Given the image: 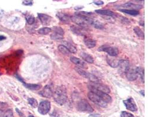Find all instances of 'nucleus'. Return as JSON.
Here are the masks:
<instances>
[{"mask_svg": "<svg viewBox=\"0 0 157 117\" xmlns=\"http://www.w3.org/2000/svg\"><path fill=\"white\" fill-rule=\"evenodd\" d=\"M52 96L54 97L55 102L59 106H63L68 99L67 90L64 86L57 87Z\"/></svg>", "mask_w": 157, "mask_h": 117, "instance_id": "1", "label": "nucleus"}, {"mask_svg": "<svg viewBox=\"0 0 157 117\" xmlns=\"http://www.w3.org/2000/svg\"><path fill=\"white\" fill-rule=\"evenodd\" d=\"M93 18L91 17H83V16H72L71 21L75 23L77 26L83 28H87L89 25H91L92 21Z\"/></svg>", "mask_w": 157, "mask_h": 117, "instance_id": "2", "label": "nucleus"}, {"mask_svg": "<svg viewBox=\"0 0 157 117\" xmlns=\"http://www.w3.org/2000/svg\"><path fill=\"white\" fill-rule=\"evenodd\" d=\"M99 52H104L108 54V56L112 57H116L119 54V50L117 48L110 46L107 45H104L100 47L98 49Z\"/></svg>", "mask_w": 157, "mask_h": 117, "instance_id": "3", "label": "nucleus"}, {"mask_svg": "<svg viewBox=\"0 0 157 117\" xmlns=\"http://www.w3.org/2000/svg\"><path fill=\"white\" fill-rule=\"evenodd\" d=\"M88 88L90 90L91 92L94 93L95 94H96L97 96H98L100 98H101L104 102L106 103H111L112 101V99L111 98V97L110 96H109L108 94H106L105 93H103L101 91H99L94 88H93V87L90 86L88 85Z\"/></svg>", "mask_w": 157, "mask_h": 117, "instance_id": "4", "label": "nucleus"}, {"mask_svg": "<svg viewBox=\"0 0 157 117\" xmlns=\"http://www.w3.org/2000/svg\"><path fill=\"white\" fill-rule=\"evenodd\" d=\"M77 109L81 112L87 113H91L94 111V109L92 108L90 104L85 100H82L78 103Z\"/></svg>", "mask_w": 157, "mask_h": 117, "instance_id": "5", "label": "nucleus"}, {"mask_svg": "<svg viewBox=\"0 0 157 117\" xmlns=\"http://www.w3.org/2000/svg\"><path fill=\"white\" fill-rule=\"evenodd\" d=\"M75 70L81 76L90 80L91 81H92V82H98V79L96 76H95L94 75H93V74H91V73H88L85 70H84L83 69L81 68L80 67H75Z\"/></svg>", "mask_w": 157, "mask_h": 117, "instance_id": "6", "label": "nucleus"}, {"mask_svg": "<svg viewBox=\"0 0 157 117\" xmlns=\"http://www.w3.org/2000/svg\"><path fill=\"white\" fill-rule=\"evenodd\" d=\"M88 97L92 102H93L94 103L96 104L97 105L101 107L105 108L107 107V103L104 102L98 96H97L96 94L91 91L88 93Z\"/></svg>", "mask_w": 157, "mask_h": 117, "instance_id": "7", "label": "nucleus"}, {"mask_svg": "<svg viewBox=\"0 0 157 117\" xmlns=\"http://www.w3.org/2000/svg\"><path fill=\"white\" fill-rule=\"evenodd\" d=\"M51 103L48 101H43L38 105V111L42 115L47 114L50 110Z\"/></svg>", "mask_w": 157, "mask_h": 117, "instance_id": "8", "label": "nucleus"}, {"mask_svg": "<svg viewBox=\"0 0 157 117\" xmlns=\"http://www.w3.org/2000/svg\"><path fill=\"white\" fill-rule=\"evenodd\" d=\"M89 86L93 87V88L101 91L103 93H105L106 94H108L111 92V90L109 89V88L106 86L105 84L98 83V82H92L91 81V83H90Z\"/></svg>", "mask_w": 157, "mask_h": 117, "instance_id": "9", "label": "nucleus"}, {"mask_svg": "<svg viewBox=\"0 0 157 117\" xmlns=\"http://www.w3.org/2000/svg\"><path fill=\"white\" fill-rule=\"evenodd\" d=\"M123 103L125 105L126 108L129 111L135 112L138 110L137 104L132 98H129L127 100H124Z\"/></svg>", "mask_w": 157, "mask_h": 117, "instance_id": "10", "label": "nucleus"}, {"mask_svg": "<svg viewBox=\"0 0 157 117\" xmlns=\"http://www.w3.org/2000/svg\"><path fill=\"white\" fill-rule=\"evenodd\" d=\"M125 76L127 78L131 81H135L137 79L138 75L137 74V72L135 71V69H134L133 68L131 67L130 66L128 68V69L125 72Z\"/></svg>", "mask_w": 157, "mask_h": 117, "instance_id": "11", "label": "nucleus"}, {"mask_svg": "<svg viewBox=\"0 0 157 117\" xmlns=\"http://www.w3.org/2000/svg\"><path fill=\"white\" fill-rule=\"evenodd\" d=\"M56 16L63 23L69 24L71 22V16L66 13L58 12L56 14Z\"/></svg>", "mask_w": 157, "mask_h": 117, "instance_id": "12", "label": "nucleus"}, {"mask_svg": "<svg viewBox=\"0 0 157 117\" xmlns=\"http://www.w3.org/2000/svg\"><path fill=\"white\" fill-rule=\"evenodd\" d=\"M53 91L52 90V87L50 85H47L44 87L43 90L40 92V94L44 97L46 98H51L53 96Z\"/></svg>", "mask_w": 157, "mask_h": 117, "instance_id": "13", "label": "nucleus"}, {"mask_svg": "<svg viewBox=\"0 0 157 117\" xmlns=\"http://www.w3.org/2000/svg\"><path fill=\"white\" fill-rule=\"evenodd\" d=\"M70 29L71 32L77 35V36H85L86 35V32L85 31L84 29L77 26V25H71L70 26Z\"/></svg>", "mask_w": 157, "mask_h": 117, "instance_id": "14", "label": "nucleus"}, {"mask_svg": "<svg viewBox=\"0 0 157 117\" xmlns=\"http://www.w3.org/2000/svg\"><path fill=\"white\" fill-rule=\"evenodd\" d=\"M121 7H123L125 9H130V10H136L137 9H140L143 8V6L138 5V4H135L132 2H127L124 4H122L121 5Z\"/></svg>", "mask_w": 157, "mask_h": 117, "instance_id": "15", "label": "nucleus"}, {"mask_svg": "<svg viewBox=\"0 0 157 117\" xmlns=\"http://www.w3.org/2000/svg\"><path fill=\"white\" fill-rule=\"evenodd\" d=\"M38 18L40 20V21L41 22V23L43 24V25H48L50 24L52 18L46 14H38Z\"/></svg>", "mask_w": 157, "mask_h": 117, "instance_id": "16", "label": "nucleus"}, {"mask_svg": "<svg viewBox=\"0 0 157 117\" xmlns=\"http://www.w3.org/2000/svg\"><path fill=\"white\" fill-rule=\"evenodd\" d=\"M119 61L120 59L116 58L115 57H112L108 55L106 56V61L108 64L113 68H116L118 67Z\"/></svg>", "mask_w": 157, "mask_h": 117, "instance_id": "17", "label": "nucleus"}, {"mask_svg": "<svg viewBox=\"0 0 157 117\" xmlns=\"http://www.w3.org/2000/svg\"><path fill=\"white\" fill-rule=\"evenodd\" d=\"M17 78H18V80H20L23 83V84L24 85V86L26 88H28L30 90H40L41 88V85L35 84H27L21 78H20V77L17 76Z\"/></svg>", "mask_w": 157, "mask_h": 117, "instance_id": "18", "label": "nucleus"}, {"mask_svg": "<svg viewBox=\"0 0 157 117\" xmlns=\"http://www.w3.org/2000/svg\"><path fill=\"white\" fill-rule=\"evenodd\" d=\"M70 60H71V61L72 63H74L75 64H76V65H77L78 66H80V67H81L82 68L87 67V65H86L85 63L83 60L80 59V58H77L75 57V56H71L70 58Z\"/></svg>", "mask_w": 157, "mask_h": 117, "instance_id": "19", "label": "nucleus"}, {"mask_svg": "<svg viewBox=\"0 0 157 117\" xmlns=\"http://www.w3.org/2000/svg\"><path fill=\"white\" fill-rule=\"evenodd\" d=\"M118 67H119V68H121V70L124 71V73L125 72V71L128 69V68L130 67V63L128 60H122V59H120L119 63V66Z\"/></svg>", "mask_w": 157, "mask_h": 117, "instance_id": "20", "label": "nucleus"}, {"mask_svg": "<svg viewBox=\"0 0 157 117\" xmlns=\"http://www.w3.org/2000/svg\"><path fill=\"white\" fill-rule=\"evenodd\" d=\"M95 12L97 14L108 16L109 17H113L115 15V14L112 11L109 9H97L95 11Z\"/></svg>", "mask_w": 157, "mask_h": 117, "instance_id": "21", "label": "nucleus"}, {"mask_svg": "<svg viewBox=\"0 0 157 117\" xmlns=\"http://www.w3.org/2000/svg\"><path fill=\"white\" fill-rule=\"evenodd\" d=\"M84 44L85 45V46L89 48V49H92L94 48L97 44V42L96 41L90 39V38H86L84 39Z\"/></svg>", "mask_w": 157, "mask_h": 117, "instance_id": "22", "label": "nucleus"}, {"mask_svg": "<svg viewBox=\"0 0 157 117\" xmlns=\"http://www.w3.org/2000/svg\"><path fill=\"white\" fill-rule=\"evenodd\" d=\"M62 45H64V46H65L67 48V49L69 51V52L71 54H75L77 51V49L76 48V47H75L72 44H71V43L67 42V41H64L62 42Z\"/></svg>", "mask_w": 157, "mask_h": 117, "instance_id": "23", "label": "nucleus"}, {"mask_svg": "<svg viewBox=\"0 0 157 117\" xmlns=\"http://www.w3.org/2000/svg\"><path fill=\"white\" fill-rule=\"evenodd\" d=\"M80 56L84 61H85L88 63H93L94 61V59L93 58V57L90 54H87L85 52L81 53Z\"/></svg>", "mask_w": 157, "mask_h": 117, "instance_id": "24", "label": "nucleus"}, {"mask_svg": "<svg viewBox=\"0 0 157 117\" xmlns=\"http://www.w3.org/2000/svg\"><path fill=\"white\" fill-rule=\"evenodd\" d=\"M135 71L138 77H140L143 83H144V69L141 67H138L135 68Z\"/></svg>", "mask_w": 157, "mask_h": 117, "instance_id": "25", "label": "nucleus"}, {"mask_svg": "<svg viewBox=\"0 0 157 117\" xmlns=\"http://www.w3.org/2000/svg\"><path fill=\"white\" fill-rule=\"evenodd\" d=\"M119 11L124 12L125 14L132 15V16H137L139 15V12L136 10H130V9H120Z\"/></svg>", "mask_w": 157, "mask_h": 117, "instance_id": "26", "label": "nucleus"}, {"mask_svg": "<svg viewBox=\"0 0 157 117\" xmlns=\"http://www.w3.org/2000/svg\"><path fill=\"white\" fill-rule=\"evenodd\" d=\"M0 117H14V115L11 110H7L6 111L0 110Z\"/></svg>", "mask_w": 157, "mask_h": 117, "instance_id": "27", "label": "nucleus"}, {"mask_svg": "<svg viewBox=\"0 0 157 117\" xmlns=\"http://www.w3.org/2000/svg\"><path fill=\"white\" fill-rule=\"evenodd\" d=\"M91 25L93 26L94 28L98 29H104V25L102 23H101L100 22H99L97 20H96L94 19H93L92 23H91Z\"/></svg>", "mask_w": 157, "mask_h": 117, "instance_id": "28", "label": "nucleus"}, {"mask_svg": "<svg viewBox=\"0 0 157 117\" xmlns=\"http://www.w3.org/2000/svg\"><path fill=\"white\" fill-rule=\"evenodd\" d=\"M134 31L138 37L142 39H144V32L143 31V30L140 28H139L138 26L135 27L134 28Z\"/></svg>", "mask_w": 157, "mask_h": 117, "instance_id": "29", "label": "nucleus"}, {"mask_svg": "<svg viewBox=\"0 0 157 117\" xmlns=\"http://www.w3.org/2000/svg\"><path fill=\"white\" fill-rule=\"evenodd\" d=\"M93 15L92 12H85V11H77L75 13V16H83V17H90Z\"/></svg>", "mask_w": 157, "mask_h": 117, "instance_id": "30", "label": "nucleus"}, {"mask_svg": "<svg viewBox=\"0 0 157 117\" xmlns=\"http://www.w3.org/2000/svg\"><path fill=\"white\" fill-rule=\"evenodd\" d=\"M58 49L61 54H62L63 55H69L71 54L69 52V51L67 49V48L62 45H59L58 46Z\"/></svg>", "mask_w": 157, "mask_h": 117, "instance_id": "31", "label": "nucleus"}, {"mask_svg": "<svg viewBox=\"0 0 157 117\" xmlns=\"http://www.w3.org/2000/svg\"><path fill=\"white\" fill-rule=\"evenodd\" d=\"M51 31H52L51 28H48V27H44V28H40L38 31V34H40L41 35H47L49 33H50Z\"/></svg>", "mask_w": 157, "mask_h": 117, "instance_id": "32", "label": "nucleus"}, {"mask_svg": "<svg viewBox=\"0 0 157 117\" xmlns=\"http://www.w3.org/2000/svg\"><path fill=\"white\" fill-rule=\"evenodd\" d=\"M51 38L52 40H55V41L62 40L64 39V35L53 32L52 34L51 35Z\"/></svg>", "mask_w": 157, "mask_h": 117, "instance_id": "33", "label": "nucleus"}, {"mask_svg": "<svg viewBox=\"0 0 157 117\" xmlns=\"http://www.w3.org/2000/svg\"><path fill=\"white\" fill-rule=\"evenodd\" d=\"M51 29L53 30V32L54 33L59 34H61L62 35H64V29L62 28H61V27H59V26H54L52 28H51Z\"/></svg>", "mask_w": 157, "mask_h": 117, "instance_id": "34", "label": "nucleus"}, {"mask_svg": "<svg viewBox=\"0 0 157 117\" xmlns=\"http://www.w3.org/2000/svg\"><path fill=\"white\" fill-rule=\"evenodd\" d=\"M28 101L29 104H30L33 108H37V107H38V102L35 98H28Z\"/></svg>", "mask_w": 157, "mask_h": 117, "instance_id": "35", "label": "nucleus"}, {"mask_svg": "<svg viewBox=\"0 0 157 117\" xmlns=\"http://www.w3.org/2000/svg\"><path fill=\"white\" fill-rule=\"evenodd\" d=\"M26 20L28 24L32 25L35 22V18L32 15H28L26 16Z\"/></svg>", "mask_w": 157, "mask_h": 117, "instance_id": "36", "label": "nucleus"}, {"mask_svg": "<svg viewBox=\"0 0 157 117\" xmlns=\"http://www.w3.org/2000/svg\"><path fill=\"white\" fill-rule=\"evenodd\" d=\"M121 117H134V116L128 112L122 111L121 114Z\"/></svg>", "mask_w": 157, "mask_h": 117, "instance_id": "37", "label": "nucleus"}, {"mask_svg": "<svg viewBox=\"0 0 157 117\" xmlns=\"http://www.w3.org/2000/svg\"><path fill=\"white\" fill-rule=\"evenodd\" d=\"M33 4V1H30V0H27V1H24L22 2V4L24 5H32Z\"/></svg>", "mask_w": 157, "mask_h": 117, "instance_id": "38", "label": "nucleus"}, {"mask_svg": "<svg viewBox=\"0 0 157 117\" xmlns=\"http://www.w3.org/2000/svg\"><path fill=\"white\" fill-rule=\"evenodd\" d=\"M93 2L97 5H102L104 4V2L103 1H95Z\"/></svg>", "mask_w": 157, "mask_h": 117, "instance_id": "39", "label": "nucleus"}, {"mask_svg": "<svg viewBox=\"0 0 157 117\" xmlns=\"http://www.w3.org/2000/svg\"><path fill=\"white\" fill-rule=\"evenodd\" d=\"M140 24L141 26H144V21H140Z\"/></svg>", "mask_w": 157, "mask_h": 117, "instance_id": "40", "label": "nucleus"}, {"mask_svg": "<svg viewBox=\"0 0 157 117\" xmlns=\"http://www.w3.org/2000/svg\"><path fill=\"white\" fill-rule=\"evenodd\" d=\"M140 93H141V94L143 96V97H144V90H143V91H141Z\"/></svg>", "mask_w": 157, "mask_h": 117, "instance_id": "41", "label": "nucleus"}, {"mask_svg": "<svg viewBox=\"0 0 157 117\" xmlns=\"http://www.w3.org/2000/svg\"><path fill=\"white\" fill-rule=\"evenodd\" d=\"M28 117H34L33 116H30Z\"/></svg>", "mask_w": 157, "mask_h": 117, "instance_id": "42", "label": "nucleus"}]
</instances>
